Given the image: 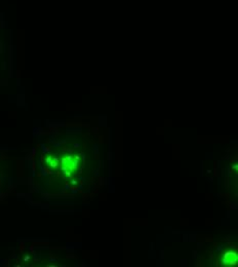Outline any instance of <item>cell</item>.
<instances>
[{
    "label": "cell",
    "mask_w": 238,
    "mask_h": 267,
    "mask_svg": "<svg viewBox=\"0 0 238 267\" xmlns=\"http://www.w3.org/2000/svg\"><path fill=\"white\" fill-rule=\"evenodd\" d=\"M238 262L237 253L234 251H227L222 257V264L225 266H234Z\"/></svg>",
    "instance_id": "1"
}]
</instances>
